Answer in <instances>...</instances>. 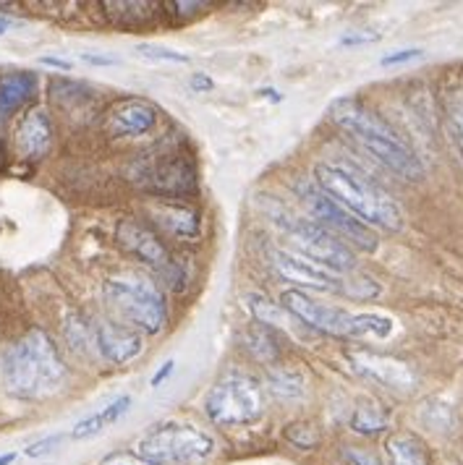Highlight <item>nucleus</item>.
<instances>
[{
  "mask_svg": "<svg viewBox=\"0 0 463 465\" xmlns=\"http://www.w3.org/2000/svg\"><path fill=\"white\" fill-rule=\"evenodd\" d=\"M65 363L50 335L43 330L26 332L3 353V384L19 401H43L58 392L65 381Z\"/></svg>",
  "mask_w": 463,
  "mask_h": 465,
  "instance_id": "f257e3e1",
  "label": "nucleus"
},
{
  "mask_svg": "<svg viewBox=\"0 0 463 465\" xmlns=\"http://www.w3.org/2000/svg\"><path fill=\"white\" fill-rule=\"evenodd\" d=\"M330 118L343 131H348L377 163L398 173L400 178L419 181L424 175V165L417 157V152L408 147L398 136V131L390 124H385L372 107H367L354 97H343V100L333 103Z\"/></svg>",
  "mask_w": 463,
  "mask_h": 465,
  "instance_id": "f03ea898",
  "label": "nucleus"
},
{
  "mask_svg": "<svg viewBox=\"0 0 463 465\" xmlns=\"http://www.w3.org/2000/svg\"><path fill=\"white\" fill-rule=\"evenodd\" d=\"M317 189L325 191L343 210H348L367 228L396 232L403 228V212L398 202L379 189L375 181L361 175L358 170L333 163H319L315 168Z\"/></svg>",
  "mask_w": 463,
  "mask_h": 465,
  "instance_id": "7ed1b4c3",
  "label": "nucleus"
},
{
  "mask_svg": "<svg viewBox=\"0 0 463 465\" xmlns=\"http://www.w3.org/2000/svg\"><path fill=\"white\" fill-rule=\"evenodd\" d=\"M280 306L294 314L298 322L309 324L317 332L336 335V338H361V335H375L388 338L393 332V322L377 314H351L336 306L319 303L304 291H286L280 293Z\"/></svg>",
  "mask_w": 463,
  "mask_h": 465,
  "instance_id": "20e7f679",
  "label": "nucleus"
},
{
  "mask_svg": "<svg viewBox=\"0 0 463 465\" xmlns=\"http://www.w3.org/2000/svg\"><path fill=\"white\" fill-rule=\"evenodd\" d=\"M106 298L116 314L145 332H163L168 324V303L163 291L139 275H118L106 282Z\"/></svg>",
  "mask_w": 463,
  "mask_h": 465,
  "instance_id": "39448f33",
  "label": "nucleus"
},
{
  "mask_svg": "<svg viewBox=\"0 0 463 465\" xmlns=\"http://www.w3.org/2000/svg\"><path fill=\"white\" fill-rule=\"evenodd\" d=\"M205 413L217 426H241L257 421L265 413L262 384L249 374H226L212 384L205 398Z\"/></svg>",
  "mask_w": 463,
  "mask_h": 465,
  "instance_id": "423d86ee",
  "label": "nucleus"
},
{
  "mask_svg": "<svg viewBox=\"0 0 463 465\" xmlns=\"http://www.w3.org/2000/svg\"><path fill=\"white\" fill-rule=\"evenodd\" d=\"M215 452V440L202 429H194L186 423H168L160 429H152L139 442V455H145L155 463L189 465L207 460Z\"/></svg>",
  "mask_w": 463,
  "mask_h": 465,
  "instance_id": "0eeeda50",
  "label": "nucleus"
},
{
  "mask_svg": "<svg viewBox=\"0 0 463 465\" xmlns=\"http://www.w3.org/2000/svg\"><path fill=\"white\" fill-rule=\"evenodd\" d=\"M286 231L291 235L294 246L301 252L304 259L315 262L317 267L327 270V272H351L357 267V256L354 252L330 231H325L322 225H317L315 220H298L288 217L283 220Z\"/></svg>",
  "mask_w": 463,
  "mask_h": 465,
  "instance_id": "6e6552de",
  "label": "nucleus"
},
{
  "mask_svg": "<svg viewBox=\"0 0 463 465\" xmlns=\"http://www.w3.org/2000/svg\"><path fill=\"white\" fill-rule=\"evenodd\" d=\"M298 196L307 204L309 214L317 220V225H322L325 231L337 235L340 241L354 243L361 252H377V235H375V231L367 228L348 210H343L325 191L317 189V183L301 181L298 183Z\"/></svg>",
  "mask_w": 463,
  "mask_h": 465,
  "instance_id": "1a4fd4ad",
  "label": "nucleus"
},
{
  "mask_svg": "<svg viewBox=\"0 0 463 465\" xmlns=\"http://www.w3.org/2000/svg\"><path fill=\"white\" fill-rule=\"evenodd\" d=\"M270 264L277 275L288 282H296L298 288H312V291H325V293H346L348 288V282H343L337 275L286 249H270Z\"/></svg>",
  "mask_w": 463,
  "mask_h": 465,
  "instance_id": "9d476101",
  "label": "nucleus"
},
{
  "mask_svg": "<svg viewBox=\"0 0 463 465\" xmlns=\"http://www.w3.org/2000/svg\"><path fill=\"white\" fill-rule=\"evenodd\" d=\"M348 359H351L354 369L361 377L377 381L382 387H390V390H398V392H411L417 387V374L406 361L372 353V351H354Z\"/></svg>",
  "mask_w": 463,
  "mask_h": 465,
  "instance_id": "9b49d317",
  "label": "nucleus"
},
{
  "mask_svg": "<svg viewBox=\"0 0 463 465\" xmlns=\"http://www.w3.org/2000/svg\"><path fill=\"white\" fill-rule=\"evenodd\" d=\"M95 345L107 363H128L142 353V338L134 327L103 319L95 327Z\"/></svg>",
  "mask_w": 463,
  "mask_h": 465,
  "instance_id": "f8f14e48",
  "label": "nucleus"
},
{
  "mask_svg": "<svg viewBox=\"0 0 463 465\" xmlns=\"http://www.w3.org/2000/svg\"><path fill=\"white\" fill-rule=\"evenodd\" d=\"M116 235H118V243L126 249L128 254L136 256L139 262H145L149 267H157V270L168 267V249L163 246V241L149 228L134 223V220H121L118 228H116Z\"/></svg>",
  "mask_w": 463,
  "mask_h": 465,
  "instance_id": "ddd939ff",
  "label": "nucleus"
},
{
  "mask_svg": "<svg viewBox=\"0 0 463 465\" xmlns=\"http://www.w3.org/2000/svg\"><path fill=\"white\" fill-rule=\"evenodd\" d=\"M157 124V110L145 100H121L107 110L106 128L113 136H142Z\"/></svg>",
  "mask_w": 463,
  "mask_h": 465,
  "instance_id": "4468645a",
  "label": "nucleus"
},
{
  "mask_svg": "<svg viewBox=\"0 0 463 465\" xmlns=\"http://www.w3.org/2000/svg\"><path fill=\"white\" fill-rule=\"evenodd\" d=\"M53 144V126L45 110H32L16 128V149L24 160H40Z\"/></svg>",
  "mask_w": 463,
  "mask_h": 465,
  "instance_id": "2eb2a0df",
  "label": "nucleus"
},
{
  "mask_svg": "<svg viewBox=\"0 0 463 465\" xmlns=\"http://www.w3.org/2000/svg\"><path fill=\"white\" fill-rule=\"evenodd\" d=\"M37 92V76L32 71H11L0 76V124L19 113Z\"/></svg>",
  "mask_w": 463,
  "mask_h": 465,
  "instance_id": "dca6fc26",
  "label": "nucleus"
},
{
  "mask_svg": "<svg viewBox=\"0 0 463 465\" xmlns=\"http://www.w3.org/2000/svg\"><path fill=\"white\" fill-rule=\"evenodd\" d=\"M155 223L160 228H166L178 238H196L199 235V214L184 204H170V202H155V207H149Z\"/></svg>",
  "mask_w": 463,
  "mask_h": 465,
  "instance_id": "f3484780",
  "label": "nucleus"
},
{
  "mask_svg": "<svg viewBox=\"0 0 463 465\" xmlns=\"http://www.w3.org/2000/svg\"><path fill=\"white\" fill-rule=\"evenodd\" d=\"M128 408H131V398H128V395H121L118 401H113L110 405H106V408H100L97 413H92V416H86V419H82V421L76 423V426L71 429V440H86V437L103 431L107 426H113L118 419L126 416Z\"/></svg>",
  "mask_w": 463,
  "mask_h": 465,
  "instance_id": "a211bd4d",
  "label": "nucleus"
},
{
  "mask_svg": "<svg viewBox=\"0 0 463 465\" xmlns=\"http://www.w3.org/2000/svg\"><path fill=\"white\" fill-rule=\"evenodd\" d=\"M385 450H388L390 465H429V450L417 434L398 431L388 440Z\"/></svg>",
  "mask_w": 463,
  "mask_h": 465,
  "instance_id": "6ab92c4d",
  "label": "nucleus"
},
{
  "mask_svg": "<svg viewBox=\"0 0 463 465\" xmlns=\"http://www.w3.org/2000/svg\"><path fill=\"white\" fill-rule=\"evenodd\" d=\"M351 429L358 434H377L382 429H388V413L379 405H358L351 416Z\"/></svg>",
  "mask_w": 463,
  "mask_h": 465,
  "instance_id": "aec40b11",
  "label": "nucleus"
},
{
  "mask_svg": "<svg viewBox=\"0 0 463 465\" xmlns=\"http://www.w3.org/2000/svg\"><path fill=\"white\" fill-rule=\"evenodd\" d=\"M103 8H107V16H110L113 22L139 24L145 22V19H149L152 3H110V0H106Z\"/></svg>",
  "mask_w": 463,
  "mask_h": 465,
  "instance_id": "412c9836",
  "label": "nucleus"
},
{
  "mask_svg": "<svg viewBox=\"0 0 463 465\" xmlns=\"http://www.w3.org/2000/svg\"><path fill=\"white\" fill-rule=\"evenodd\" d=\"M270 390L280 398H298L304 390V381L294 371H270Z\"/></svg>",
  "mask_w": 463,
  "mask_h": 465,
  "instance_id": "4be33fe9",
  "label": "nucleus"
},
{
  "mask_svg": "<svg viewBox=\"0 0 463 465\" xmlns=\"http://www.w3.org/2000/svg\"><path fill=\"white\" fill-rule=\"evenodd\" d=\"M134 50H136V55H139V58H147V61H160V64H189V55L176 53V50L163 47V45L139 43Z\"/></svg>",
  "mask_w": 463,
  "mask_h": 465,
  "instance_id": "5701e85b",
  "label": "nucleus"
},
{
  "mask_svg": "<svg viewBox=\"0 0 463 465\" xmlns=\"http://www.w3.org/2000/svg\"><path fill=\"white\" fill-rule=\"evenodd\" d=\"M286 440L298 447V450H315L319 444V431H317L312 423H291L286 429Z\"/></svg>",
  "mask_w": 463,
  "mask_h": 465,
  "instance_id": "b1692460",
  "label": "nucleus"
},
{
  "mask_svg": "<svg viewBox=\"0 0 463 465\" xmlns=\"http://www.w3.org/2000/svg\"><path fill=\"white\" fill-rule=\"evenodd\" d=\"M448 113H450L453 126L463 134V82H458L453 86V92L448 94Z\"/></svg>",
  "mask_w": 463,
  "mask_h": 465,
  "instance_id": "393cba45",
  "label": "nucleus"
},
{
  "mask_svg": "<svg viewBox=\"0 0 463 465\" xmlns=\"http://www.w3.org/2000/svg\"><path fill=\"white\" fill-rule=\"evenodd\" d=\"M100 465H160L155 463V460H149L145 455H139V452H110L106 455Z\"/></svg>",
  "mask_w": 463,
  "mask_h": 465,
  "instance_id": "a878e982",
  "label": "nucleus"
},
{
  "mask_svg": "<svg viewBox=\"0 0 463 465\" xmlns=\"http://www.w3.org/2000/svg\"><path fill=\"white\" fill-rule=\"evenodd\" d=\"M346 460L351 465H382L375 452L361 450V447H348V450H346Z\"/></svg>",
  "mask_w": 463,
  "mask_h": 465,
  "instance_id": "bb28decb",
  "label": "nucleus"
},
{
  "mask_svg": "<svg viewBox=\"0 0 463 465\" xmlns=\"http://www.w3.org/2000/svg\"><path fill=\"white\" fill-rule=\"evenodd\" d=\"M58 442H61V437H58V434H53V437H45V440H40V442L29 444V447H26V458H43V455H47L50 450H55Z\"/></svg>",
  "mask_w": 463,
  "mask_h": 465,
  "instance_id": "cd10ccee",
  "label": "nucleus"
},
{
  "mask_svg": "<svg viewBox=\"0 0 463 465\" xmlns=\"http://www.w3.org/2000/svg\"><path fill=\"white\" fill-rule=\"evenodd\" d=\"M419 47H408V50H398V53H393V55H385V58H382V65L408 64V61H414V58H419Z\"/></svg>",
  "mask_w": 463,
  "mask_h": 465,
  "instance_id": "c85d7f7f",
  "label": "nucleus"
},
{
  "mask_svg": "<svg viewBox=\"0 0 463 465\" xmlns=\"http://www.w3.org/2000/svg\"><path fill=\"white\" fill-rule=\"evenodd\" d=\"M173 366H176V361H173V359L166 361V363H163V366H160V371H157V374H155V377H152V387H160V384H163V381L168 380V377H170V371H173Z\"/></svg>",
  "mask_w": 463,
  "mask_h": 465,
  "instance_id": "c756f323",
  "label": "nucleus"
},
{
  "mask_svg": "<svg viewBox=\"0 0 463 465\" xmlns=\"http://www.w3.org/2000/svg\"><path fill=\"white\" fill-rule=\"evenodd\" d=\"M377 35H357V37H343V45H361V43H377Z\"/></svg>",
  "mask_w": 463,
  "mask_h": 465,
  "instance_id": "7c9ffc66",
  "label": "nucleus"
},
{
  "mask_svg": "<svg viewBox=\"0 0 463 465\" xmlns=\"http://www.w3.org/2000/svg\"><path fill=\"white\" fill-rule=\"evenodd\" d=\"M40 64L53 65V68H61V71H71V61H61V58H50V55H45V58H40Z\"/></svg>",
  "mask_w": 463,
  "mask_h": 465,
  "instance_id": "2f4dec72",
  "label": "nucleus"
},
{
  "mask_svg": "<svg viewBox=\"0 0 463 465\" xmlns=\"http://www.w3.org/2000/svg\"><path fill=\"white\" fill-rule=\"evenodd\" d=\"M191 86H194L196 92H199V89H212V82L205 76V74H196V76L191 79Z\"/></svg>",
  "mask_w": 463,
  "mask_h": 465,
  "instance_id": "473e14b6",
  "label": "nucleus"
},
{
  "mask_svg": "<svg viewBox=\"0 0 463 465\" xmlns=\"http://www.w3.org/2000/svg\"><path fill=\"white\" fill-rule=\"evenodd\" d=\"M16 460V455L14 452H8V455H0V465H11Z\"/></svg>",
  "mask_w": 463,
  "mask_h": 465,
  "instance_id": "72a5a7b5",
  "label": "nucleus"
},
{
  "mask_svg": "<svg viewBox=\"0 0 463 465\" xmlns=\"http://www.w3.org/2000/svg\"><path fill=\"white\" fill-rule=\"evenodd\" d=\"M5 29H8V22H0V35H3Z\"/></svg>",
  "mask_w": 463,
  "mask_h": 465,
  "instance_id": "f704fd0d",
  "label": "nucleus"
}]
</instances>
